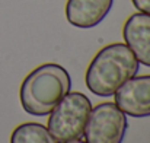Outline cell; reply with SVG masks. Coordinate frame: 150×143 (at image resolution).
<instances>
[{
    "label": "cell",
    "mask_w": 150,
    "mask_h": 143,
    "mask_svg": "<svg viewBox=\"0 0 150 143\" xmlns=\"http://www.w3.org/2000/svg\"><path fill=\"white\" fill-rule=\"evenodd\" d=\"M114 0H67L66 18L77 28H93L111 12Z\"/></svg>",
    "instance_id": "52a82bcc"
},
{
    "label": "cell",
    "mask_w": 150,
    "mask_h": 143,
    "mask_svg": "<svg viewBox=\"0 0 150 143\" xmlns=\"http://www.w3.org/2000/svg\"><path fill=\"white\" fill-rule=\"evenodd\" d=\"M71 79L67 70L55 63L34 69L21 85V104L28 114L48 115L70 92Z\"/></svg>",
    "instance_id": "7a4b0ae2"
},
{
    "label": "cell",
    "mask_w": 150,
    "mask_h": 143,
    "mask_svg": "<svg viewBox=\"0 0 150 143\" xmlns=\"http://www.w3.org/2000/svg\"><path fill=\"white\" fill-rule=\"evenodd\" d=\"M131 1L136 6V9H139L143 13H149L150 15V0H131Z\"/></svg>",
    "instance_id": "9c48e42d"
},
{
    "label": "cell",
    "mask_w": 150,
    "mask_h": 143,
    "mask_svg": "<svg viewBox=\"0 0 150 143\" xmlns=\"http://www.w3.org/2000/svg\"><path fill=\"white\" fill-rule=\"evenodd\" d=\"M122 37L139 63L150 67V15L134 13L124 23Z\"/></svg>",
    "instance_id": "8992f818"
},
{
    "label": "cell",
    "mask_w": 150,
    "mask_h": 143,
    "mask_svg": "<svg viewBox=\"0 0 150 143\" xmlns=\"http://www.w3.org/2000/svg\"><path fill=\"white\" fill-rule=\"evenodd\" d=\"M92 111L91 99L80 92H69L50 112L48 132L57 143L79 140Z\"/></svg>",
    "instance_id": "3957f363"
},
{
    "label": "cell",
    "mask_w": 150,
    "mask_h": 143,
    "mask_svg": "<svg viewBox=\"0 0 150 143\" xmlns=\"http://www.w3.org/2000/svg\"><path fill=\"white\" fill-rule=\"evenodd\" d=\"M69 143H86V142H82V140L79 139V140H73V142H69Z\"/></svg>",
    "instance_id": "30bf717a"
},
{
    "label": "cell",
    "mask_w": 150,
    "mask_h": 143,
    "mask_svg": "<svg viewBox=\"0 0 150 143\" xmlns=\"http://www.w3.org/2000/svg\"><path fill=\"white\" fill-rule=\"evenodd\" d=\"M115 95L117 107L131 117L150 115V75L134 76L118 88Z\"/></svg>",
    "instance_id": "5b68a950"
},
{
    "label": "cell",
    "mask_w": 150,
    "mask_h": 143,
    "mask_svg": "<svg viewBox=\"0 0 150 143\" xmlns=\"http://www.w3.org/2000/svg\"><path fill=\"white\" fill-rule=\"evenodd\" d=\"M10 143H57L48 129L40 123H25L18 126L12 136Z\"/></svg>",
    "instance_id": "ba28073f"
},
{
    "label": "cell",
    "mask_w": 150,
    "mask_h": 143,
    "mask_svg": "<svg viewBox=\"0 0 150 143\" xmlns=\"http://www.w3.org/2000/svg\"><path fill=\"white\" fill-rule=\"evenodd\" d=\"M127 126V115L117 104L103 102L92 108L83 136L86 143H122Z\"/></svg>",
    "instance_id": "277c9868"
},
{
    "label": "cell",
    "mask_w": 150,
    "mask_h": 143,
    "mask_svg": "<svg viewBox=\"0 0 150 143\" xmlns=\"http://www.w3.org/2000/svg\"><path fill=\"white\" fill-rule=\"evenodd\" d=\"M139 73V60L125 44L103 47L86 70V86L98 96H112L120 86Z\"/></svg>",
    "instance_id": "6da1fadb"
}]
</instances>
